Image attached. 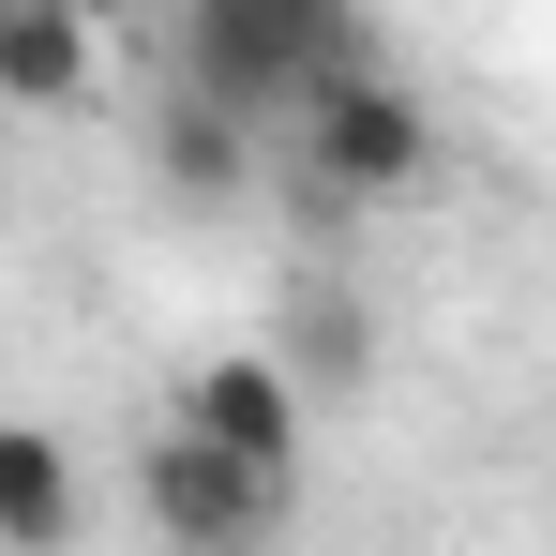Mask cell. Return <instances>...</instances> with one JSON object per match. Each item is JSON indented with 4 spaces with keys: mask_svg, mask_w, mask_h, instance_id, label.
<instances>
[{
    "mask_svg": "<svg viewBox=\"0 0 556 556\" xmlns=\"http://www.w3.org/2000/svg\"><path fill=\"white\" fill-rule=\"evenodd\" d=\"M362 61H376L362 0H195L181 15V91L226 105L241 136H271L316 76H362Z\"/></svg>",
    "mask_w": 556,
    "mask_h": 556,
    "instance_id": "1",
    "label": "cell"
},
{
    "mask_svg": "<svg viewBox=\"0 0 556 556\" xmlns=\"http://www.w3.org/2000/svg\"><path fill=\"white\" fill-rule=\"evenodd\" d=\"M286 166H301V211H391V195L437 181V105L406 91L391 61L316 76V91L286 105Z\"/></svg>",
    "mask_w": 556,
    "mask_h": 556,
    "instance_id": "2",
    "label": "cell"
},
{
    "mask_svg": "<svg viewBox=\"0 0 556 556\" xmlns=\"http://www.w3.org/2000/svg\"><path fill=\"white\" fill-rule=\"evenodd\" d=\"M166 437H195L211 466H241L256 496H301V391L271 376V346L181 362V406H166Z\"/></svg>",
    "mask_w": 556,
    "mask_h": 556,
    "instance_id": "3",
    "label": "cell"
},
{
    "mask_svg": "<svg viewBox=\"0 0 556 556\" xmlns=\"http://www.w3.org/2000/svg\"><path fill=\"white\" fill-rule=\"evenodd\" d=\"M136 496H151V527H166L181 556H241V542L286 511V496H256L241 466H211L195 437H151V452H136Z\"/></svg>",
    "mask_w": 556,
    "mask_h": 556,
    "instance_id": "4",
    "label": "cell"
},
{
    "mask_svg": "<svg viewBox=\"0 0 556 556\" xmlns=\"http://www.w3.org/2000/svg\"><path fill=\"white\" fill-rule=\"evenodd\" d=\"M91 542V481L46 421H0V556H76Z\"/></svg>",
    "mask_w": 556,
    "mask_h": 556,
    "instance_id": "5",
    "label": "cell"
},
{
    "mask_svg": "<svg viewBox=\"0 0 556 556\" xmlns=\"http://www.w3.org/2000/svg\"><path fill=\"white\" fill-rule=\"evenodd\" d=\"M151 181L181 195V211H241V195H256V136H241L226 105L166 91V105H151Z\"/></svg>",
    "mask_w": 556,
    "mask_h": 556,
    "instance_id": "6",
    "label": "cell"
},
{
    "mask_svg": "<svg viewBox=\"0 0 556 556\" xmlns=\"http://www.w3.org/2000/svg\"><path fill=\"white\" fill-rule=\"evenodd\" d=\"M91 76H105V30L76 0H15L0 15V105H91Z\"/></svg>",
    "mask_w": 556,
    "mask_h": 556,
    "instance_id": "7",
    "label": "cell"
},
{
    "mask_svg": "<svg viewBox=\"0 0 556 556\" xmlns=\"http://www.w3.org/2000/svg\"><path fill=\"white\" fill-rule=\"evenodd\" d=\"M362 301H346V286L331 271H301V301H286V346H271V376L286 391H346V376H362Z\"/></svg>",
    "mask_w": 556,
    "mask_h": 556,
    "instance_id": "8",
    "label": "cell"
}]
</instances>
